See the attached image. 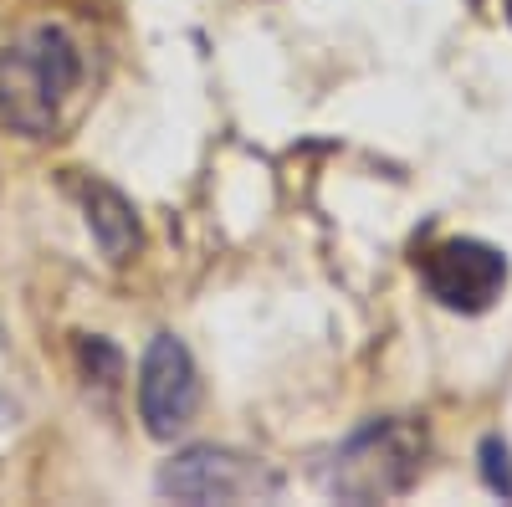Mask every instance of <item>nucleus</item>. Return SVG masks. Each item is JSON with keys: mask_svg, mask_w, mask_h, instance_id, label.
I'll return each mask as SVG.
<instances>
[{"mask_svg": "<svg viewBox=\"0 0 512 507\" xmlns=\"http://www.w3.org/2000/svg\"><path fill=\"white\" fill-rule=\"evenodd\" d=\"M82 77L72 36L57 26H26L0 47V123L11 134H52L62 103Z\"/></svg>", "mask_w": 512, "mask_h": 507, "instance_id": "1", "label": "nucleus"}, {"mask_svg": "<svg viewBox=\"0 0 512 507\" xmlns=\"http://www.w3.org/2000/svg\"><path fill=\"white\" fill-rule=\"evenodd\" d=\"M420 461H425V436L410 420H374L328 456L323 487L344 502H384L415 487Z\"/></svg>", "mask_w": 512, "mask_h": 507, "instance_id": "2", "label": "nucleus"}, {"mask_svg": "<svg viewBox=\"0 0 512 507\" xmlns=\"http://www.w3.org/2000/svg\"><path fill=\"white\" fill-rule=\"evenodd\" d=\"M159 492L180 502H251V497H277L282 477L256 456L195 446L159 472Z\"/></svg>", "mask_w": 512, "mask_h": 507, "instance_id": "3", "label": "nucleus"}, {"mask_svg": "<svg viewBox=\"0 0 512 507\" xmlns=\"http://www.w3.org/2000/svg\"><path fill=\"white\" fill-rule=\"evenodd\" d=\"M420 282L451 313H487L507 287V257L487 241H441L420 257Z\"/></svg>", "mask_w": 512, "mask_h": 507, "instance_id": "4", "label": "nucleus"}, {"mask_svg": "<svg viewBox=\"0 0 512 507\" xmlns=\"http://www.w3.org/2000/svg\"><path fill=\"white\" fill-rule=\"evenodd\" d=\"M195 405H200L195 359L180 338L159 333L144 354V369H139V415H144L149 436H159V441L180 436L195 420Z\"/></svg>", "mask_w": 512, "mask_h": 507, "instance_id": "5", "label": "nucleus"}, {"mask_svg": "<svg viewBox=\"0 0 512 507\" xmlns=\"http://www.w3.org/2000/svg\"><path fill=\"white\" fill-rule=\"evenodd\" d=\"M77 195H82V205H88V226H93V236L103 241V251H108L113 262H123L128 251L139 246L134 205H128L113 185H98V180H82V185H77Z\"/></svg>", "mask_w": 512, "mask_h": 507, "instance_id": "6", "label": "nucleus"}, {"mask_svg": "<svg viewBox=\"0 0 512 507\" xmlns=\"http://www.w3.org/2000/svg\"><path fill=\"white\" fill-rule=\"evenodd\" d=\"M77 354H82V369H88L93 379H103V385H113V379H118V369H123L118 349H108L103 338H88V333L77 338Z\"/></svg>", "mask_w": 512, "mask_h": 507, "instance_id": "7", "label": "nucleus"}, {"mask_svg": "<svg viewBox=\"0 0 512 507\" xmlns=\"http://www.w3.org/2000/svg\"><path fill=\"white\" fill-rule=\"evenodd\" d=\"M487 482L497 492H512V467H507V451L497 441H487Z\"/></svg>", "mask_w": 512, "mask_h": 507, "instance_id": "8", "label": "nucleus"}, {"mask_svg": "<svg viewBox=\"0 0 512 507\" xmlns=\"http://www.w3.org/2000/svg\"><path fill=\"white\" fill-rule=\"evenodd\" d=\"M507 16H512V0H507Z\"/></svg>", "mask_w": 512, "mask_h": 507, "instance_id": "9", "label": "nucleus"}]
</instances>
